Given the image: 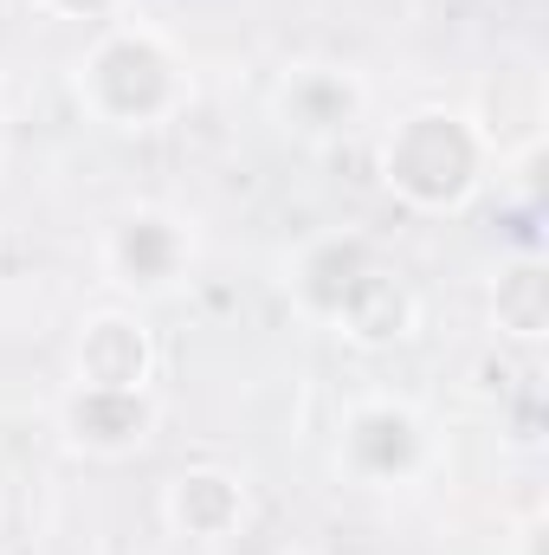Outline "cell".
<instances>
[{
    "label": "cell",
    "mask_w": 549,
    "mask_h": 555,
    "mask_svg": "<svg viewBox=\"0 0 549 555\" xmlns=\"http://www.w3.org/2000/svg\"><path fill=\"white\" fill-rule=\"evenodd\" d=\"M284 291H291L304 323H317V330H330V336H343L349 349H369V356L401 349L420 330L413 284L356 227H330V233L304 240L284 266Z\"/></svg>",
    "instance_id": "1"
},
{
    "label": "cell",
    "mask_w": 549,
    "mask_h": 555,
    "mask_svg": "<svg viewBox=\"0 0 549 555\" xmlns=\"http://www.w3.org/2000/svg\"><path fill=\"white\" fill-rule=\"evenodd\" d=\"M72 104L98 130L142 137V130L175 124L194 104V65H188V52L162 26L111 20L72 59Z\"/></svg>",
    "instance_id": "2"
},
{
    "label": "cell",
    "mask_w": 549,
    "mask_h": 555,
    "mask_svg": "<svg viewBox=\"0 0 549 555\" xmlns=\"http://www.w3.org/2000/svg\"><path fill=\"white\" fill-rule=\"evenodd\" d=\"M491 175H498V155L465 104H413L375 137V181L426 220L465 214Z\"/></svg>",
    "instance_id": "3"
},
{
    "label": "cell",
    "mask_w": 549,
    "mask_h": 555,
    "mask_svg": "<svg viewBox=\"0 0 549 555\" xmlns=\"http://www.w3.org/2000/svg\"><path fill=\"white\" fill-rule=\"evenodd\" d=\"M433 420L401 395H362L336 420V472L362 491H413L433 472Z\"/></svg>",
    "instance_id": "4"
},
{
    "label": "cell",
    "mask_w": 549,
    "mask_h": 555,
    "mask_svg": "<svg viewBox=\"0 0 549 555\" xmlns=\"http://www.w3.org/2000/svg\"><path fill=\"white\" fill-rule=\"evenodd\" d=\"M194 253H201L194 246V227L175 207H162V201H137V207L111 214L104 233H98V266H104V278L124 297H137V304H155V297L181 291L188 272H194Z\"/></svg>",
    "instance_id": "5"
},
{
    "label": "cell",
    "mask_w": 549,
    "mask_h": 555,
    "mask_svg": "<svg viewBox=\"0 0 549 555\" xmlns=\"http://www.w3.org/2000/svg\"><path fill=\"white\" fill-rule=\"evenodd\" d=\"M266 117L278 124V137L304 149H336L369 124V85L336 59H297L266 91Z\"/></svg>",
    "instance_id": "6"
},
{
    "label": "cell",
    "mask_w": 549,
    "mask_h": 555,
    "mask_svg": "<svg viewBox=\"0 0 549 555\" xmlns=\"http://www.w3.org/2000/svg\"><path fill=\"white\" fill-rule=\"evenodd\" d=\"M155 420H162L155 388H78V382H65V395H59V433L85 459H130V452H142Z\"/></svg>",
    "instance_id": "7"
},
{
    "label": "cell",
    "mask_w": 549,
    "mask_h": 555,
    "mask_svg": "<svg viewBox=\"0 0 549 555\" xmlns=\"http://www.w3.org/2000/svg\"><path fill=\"white\" fill-rule=\"evenodd\" d=\"M155 336L137 310L111 304V310H91L72 336V382L78 388H155Z\"/></svg>",
    "instance_id": "8"
},
{
    "label": "cell",
    "mask_w": 549,
    "mask_h": 555,
    "mask_svg": "<svg viewBox=\"0 0 549 555\" xmlns=\"http://www.w3.org/2000/svg\"><path fill=\"white\" fill-rule=\"evenodd\" d=\"M162 524H168V537L201 543V550L240 537V524H246V478L227 472V465H181L162 485Z\"/></svg>",
    "instance_id": "9"
},
{
    "label": "cell",
    "mask_w": 549,
    "mask_h": 555,
    "mask_svg": "<svg viewBox=\"0 0 549 555\" xmlns=\"http://www.w3.org/2000/svg\"><path fill=\"white\" fill-rule=\"evenodd\" d=\"M491 323H498V336H511V343H544L549 336V266L537 253H518L498 284H491Z\"/></svg>",
    "instance_id": "10"
},
{
    "label": "cell",
    "mask_w": 549,
    "mask_h": 555,
    "mask_svg": "<svg viewBox=\"0 0 549 555\" xmlns=\"http://www.w3.org/2000/svg\"><path fill=\"white\" fill-rule=\"evenodd\" d=\"M46 20H78V26H111V20H130L137 13V0H33Z\"/></svg>",
    "instance_id": "11"
},
{
    "label": "cell",
    "mask_w": 549,
    "mask_h": 555,
    "mask_svg": "<svg viewBox=\"0 0 549 555\" xmlns=\"http://www.w3.org/2000/svg\"><path fill=\"white\" fill-rule=\"evenodd\" d=\"M518 555H544V517H531V524L518 530Z\"/></svg>",
    "instance_id": "12"
},
{
    "label": "cell",
    "mask_w": 549,
    "mask_h": 555,
    "mask_svg": "<svg viewBox=\"0 0 549 555\" xmlns=\"http://www.w3.org/2000/svg\"><path fill=\"white\" fill-rule=\"evenodd\" d=\"M0 155H7V104H0Z\"/></svg>",
    "instance_id": "13"
}]
</instances>
